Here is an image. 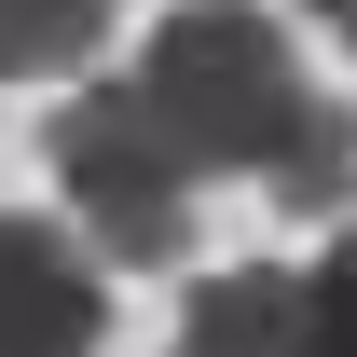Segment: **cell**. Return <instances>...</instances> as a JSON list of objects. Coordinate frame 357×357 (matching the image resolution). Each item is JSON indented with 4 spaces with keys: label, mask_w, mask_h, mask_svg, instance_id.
Instances as JSON below:
<instances>
[{
    "label": "cell",
    "mask_w": 357,
    "mask_h": 357,
    "mask_svg": "<svg viewBox=\"0 0 357 357\" xmlns=\"http://www.w3.org/2000/svg\"><path fill=\"white\" fill-rule=\"evenodd\" d=\"M178 357H316V316H303V275L289 261H248V275H206L178 303Z\"/></svg>",
    "instance_id": "277c9868"
},
{
    "label": "cell",
    "mask_w": 357,
    "mask_h": 357,
    "mask_svg": "<svg viewBox=\"0 0 357 357\" xmlns=\"http://www.w3.org/2000/svg\"><path fill=\"white\" fill-rule=\"evenodd\" d=\"M124 0H0V83H69Z\"/></svg>",
    "instance_id": "8992f818"
},
{
    "label": "cell",
    "mask_w": 357,
    "mask_h": 357,
    "mask_svg": "<svg viewBox=\"0 0 357 357\" xmlns=\"http://www.w3.org/2000/svg\"><path fill=\"white\" fill-rule=\"evenodd\" d=\"M261 192L289 206V220H344V206H357V110H344V96H316V110H303V137L275 151Z\"/></svg>",
    "instance_id": "5b68a950"
},
{
    "label": "cell",
    "mask_w": 357,
    "mask_h": 357,
    "mask_svg": "<svg viewBox=\"0 0 357 357\" xmlns=\"http://www.w3.org/2000/svg\"><path fill=\"white\" fill-rule=\"evenodd\" d=\"M110 344V261L83 220L0 206V357H96Z\"/></svg>",
    "instance_id": "3957f363"
},
{
    "label": "cell",
    "mask_w": 357,
    "mask_h": 357,
    "mask_svg": "<svg viewBox=\"0 0 357 357\" xmlns=\"http://www.w3.org/2000/svg\"><path fill=\"white\" fill-rule=\"evenodd\" d=\"M289 14H316L330 42H357V0H289Z\"/></svg>",
    "instance_id": "ba28073f"
},
{
    "label": "cell",
    "mask_w": 357,
    "mask_h": 357,
    "mask_svg": "<svg viewBox=\"0 0 357 357\" xmlns=\"http://www.w3.org/2000/svg\"><path fill=\"white\" fill-rule=\"evenodd\" d=\"M42 165H55L69 220H83V248H96L110 275H178V261H192V192H206V178L165 151V124L137 110V83L55 96Z\"/></svg>",
    "instance_id": "7a4b0ae2"
},
{
    "label": "cell",
    "mask_w": 357,
    "mask_h": 357,
    "mask_svg": "<svg viewBox=\"0 0 357 357\" xmlns=\"http://www.w3.org/2000/svg\"><path fill=\"white\" fill-rule=\"evenodd\" d=\"M303 316H316V357H357V220L303 261Z\"/></svg>",
    "instance_id": "52a82bcc"
},
{
    "label": "cell",
    "mask_w": 357,
    "mask_h": 357,
    "mask_svg": "<svg viewBox=\"0 0 357 357\" xmlns=\"http://www.w3.org/2000/svg\"><path fill=\"white\" fill-rule=\"evenodd\" d=\"M124 83H137V110L165 124V151H178L192 178H248V192L275 178V151H289V137H303V110H316L289 28H275V14H248V0H178L165 28L137 42Z\"/></svg>",
    "instance_id": "6da1fadb"
}]
</instances>
